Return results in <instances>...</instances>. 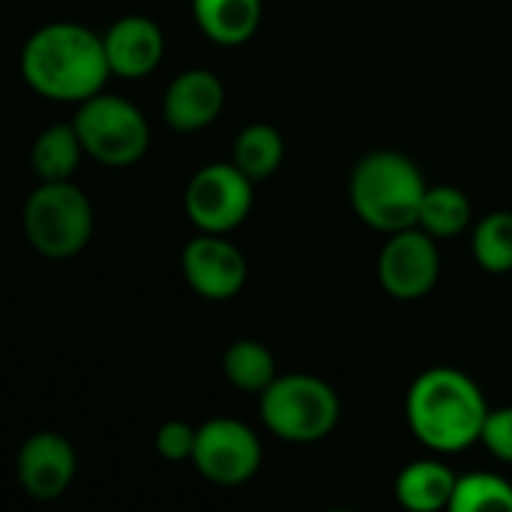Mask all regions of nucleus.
I'll return each mask as SVG.
<instances>
[{
    "mask_svg": "<svg viewBox=\"0 0 512 512\" xmlns=\"http://www.w3.org/2000/svg\"><path fill=\"white\" fill-rule=\"evenodd\" d=\"M426 180L417 162L399 150L366 153L348 183L354 213L381 234H396L420 222Z\"/></svg>",
    "mask_w": 512,
    "mask_h": 512,
    "instance_id": "obj_3",
    "label": "nucleus"
},
{
    "mask_svg": "<svg viewBox=\"0 0 512 512\" xmlns=\"http://www.w3.org/2000/svg\"><path fill=\"white\" fill-rule=\"evenodd\" d=\"M261 420L264 426L288 441V444H315L324 441L342 414L336 390L303 372H291L276 378L264 393H261Z\"/></svg>",
    "mask_w": 512,
    "mask_h": 512,
    "instance_id": "obj_5",
    "label": "nucleus"
},
{
    "mask_svg": "<svg viewBox=\"0 0 512 512\" xmlns=\"http://www.w3.org/2000/svg\"><path fill=\"white\" fill-rule=\"evenodd\" d=\"M198 30L225 48L249 42L264 18V0H192Z\"/></svg>",
    "mask_w": 512,
    "mask_h": 512,
    "instance_id": "obj_14",
    "label": "nucleus"
},
{
    "mask_svg": "<svg viewBox=\"0 0 512 512\" xmlns=\"http://www.w3.org/2000/svg\"><path fill=\"white\" fill-rule=\"evenodd\" d=\"M180 270L186 285L198 297L216 303L237 297L249 276L246 255L228 240V234H207V231H198V237H192L183 246Z\"/></svg>",
    "mask_w": 512,
    "mask_h": 512,
    "instance_id": "obj_10",
    "label": "nucleus"
},
{
    "mask_svg": "<svg viewBox=\"0 0 512 512\" xmlns=\"http://www.w3.org/2000/svg\"><path fill=\"white\" fill-rule=\"evenodd\" d=\"M441 276L438 243L420 225L390 234L378 255V282L396 300L426 297Z\"/></svg>",
    "mask_w": 512,
    "mask_h": 512,
    "instance_id": "obj_9",
    "label": "nucleus"
},
{
    "mask_svg": "<svg viewBox=\"0 0 512 512\" xmlns=\"http://www.w3.org/2000/svg\"><path fill=\"white\" fill-rule=\"evenodd\" d=\"M21 75L33 93L81 105L102 93L114 72L99 33L75 21H51L24 42Z\"/></svg>",
    "mask_w": 512,
    "mask_h": 512,
    "instance_id": "obj_1",
    "label": "nucleus"
},
{
    "mask_svg": "<svg viewBox=\"0 0 512 512\" xmlns=\"http://www.w3.org/2000/svg\"><path fill=\"white\" fill-rule=\"evenodd\" d=\"M195 441H198V426L186 420H168L156 432V453L165 462H189L195 453Z\"/></svg>",
    "mask_w": 512,
    "mask_h": 512,
    "instance_id": "obj_22",
    "label": "nucleus"
},
{
    "mask_svg": "<svg viewBox=\"0 0 512 512\" xmlns=\"http://www.w3.org/2000/svg\"><path fill=\"white\" fill-rule=\"evenodd\" d=\"M480 444L501 462H512V408L489 411Z\"/></svg>",
    "mask_w": 512,
    "mask_h": 512,
    "instance_id": "obj_23",
    "label": "nucleus"
},
{
    "mask_svg": "<svg viewBox=\"0 0 512 512\" xmlns=\"http://www.w3.org/2000/svg\"><path fill=\"white\" fill-rule=\"evenodd\" d=\"M222 372L231 387L243 393H264L279 375H276V357L264 342L255 339H237L222 360Z\"/></svg>",
    "mask_w": 512,
    "mask_h": 512,
    "instance_id": "obj_18",
    "label": "nucleus"
},
{
    "mask_svg": "<svg viewBox=\"0 0 512 512\" xmlns=\"http://www.w3.org/2000/svg\"><path fill=\"white\" fill-rule=\"evenodd\" d=\"M489 411L477 381L453 366H435L417 375L405 399L414 438L441 456L480 444Z\"/></svg>",
    "mask_w": 512,
    "mask_h": 512,
    "instance_id": "obj_2",
    "label": "nucleus"
},
{
    "mask_svg": "<svg viewBox=\"0 0 512 512\" xmlns=\"http://www.w3.org/2000/svg\"><path fill=\"white\" fill-rule=\"evenodd\" d=\"M471 252L477 264L489 273H510L512 270V213L498 210L483 216L471 234Z\"/></svg>",
    "mask_w": 512,
    "mask_h": 512,
    "instance_id": "obj_21",
    "label": "nucleus"
},
{
    "mask_svg": "<svg viewBox=\"0 0 512 512\" xmlns=\"http://www.w3.org/2000/svg\"><path fill=\"white\" fill-rule=\"evenodd\" d=\"M255 201V180L234 162H213L192 174L183 207L189 222L207 234H231L240 228Z\"/></svg>",
    "mask_w": 512,
    "mask_h": 512,
    "instance_id": "obj_7",
    "label": "nucleus"
},
{
    "mask_svg": "<svg viewBox=\"0 0 512 512\" xmlns=\"http://www.w3.org/2000/svg\"><path fill=\"white\" fill-rule=\"evenodd\" d=\"M192 465L216 486H243L261 468V441L246 423L213 417L198 426Z\"/></svg>",
    "mask_w": 512,
    "mask_h": 512,
    "instance_id": "obj_8",
    "label": "nucleus"
},
{
    "mask_svg": "<svg viewBox=\"0 0 512 512\" xmlns=\"http://www.w3.org/2000/svg\"><path fill=\"white\" fill-rule=\"evenodd\" d=\"M225 108V87L222 78L210 69H186L180 72L165 96H162V117L174 132H201L207 129Z\"/></svg>",
    "mask_w": 512,
    "mask_h": 512,
    "instance_id": "obj_12",
    "label": "nucleus"
},
{
    "mask_svg": "<svg viewBox=\"0 0 512 512\" xmlns=\"http://www.w3.org/2000/svg\"><path fill=\"white\" fill-rule=\"evenodd\" d=\"M450 512H512V483L489 471L465 474L456 480Z\"/></svg>",
    "mask_w": 512,
    "mask_h": 512,
    "instance_id": "obj_20",
    "label": "nucleus"
},
{
    "mask_svg": "<svg viewBox=\"0 0 512 512\" xmlns=\"http://www.w3.org/2000/svg\"><path fill=\"white\" fill-rule=\"evenodd\" d=\"M72 123L81 135L84 153L108 168L135 165L150 147V126L141 108L105 90L81 102Z\"/></svg>",
    "mask_w": 512,
    "mask_h": 512,
    "instance_id": "obj_6",
    "label": "nucleus"
},
{
    "mask_svg": "<svg viewBox=\"0 0 512 512\" xmlns=\"http://www.w3.org/2000/svg\"><path fill=\"white\" fill-rule=\"evenodd\" d=\"M78 474V453L69 438L57 432L30 435L15 456V477L33 501H57Z\"/></svg>",
    "mask_w": 512,
    "mask_h": 512,
    "instance_id": "obj_11",
    "label": "nucleus"
},
{
    "mask_svg": "<svg viewBox=\"0 0 512 512\" xmlns=\"http://www.w3.org/2000/svg\"><path fill=\"white\" fill-rule=\"evenodd\" d=\"M24 234L42 258H75L93 237L90 198L72 180H39L24 201Z\"/></svg>",
    "mask_w": 512,
    "mask_h": 512,
    "instance_id": "obj_4",
    "label": "nucleus"
},
{
    "mask_svg": "<svg viewBox=\"0 0 512 512\" xmlns=\"http://www.w3.org/2000/svg\"><path fill=\"white\" fill-rule=\"evenodd\" d=\"M285 159V138L276 126L270 123H249L246 129H240V135L234 138L231 147V162L246 171L255 183L267 180L279 171Z\"/></svg>",
    "mask_w": 512,
    "mask_h": 512,
    "instance_id": "obj_17",
    "label": "nucleus"
},
{
    "mask_svg": "<svg viewBox=\"0 0 512 512\" xmlns=\"http://www.w3.org/2000/svg\"><path fill=\"white\" fill-rule=\"evenodd\" d=\"M471 201L462 189L456 186H429L426 189V198H423V207H420V228L429 231L435 240H444V237H456L462 234L468 225H471Z\"/></svg>",
    "mask_w": 512,
    "mask_h": 512,
    "instance_id": "obj_19",
    "label": "nucleus"
},
{
    "mask_svg": "<svg viewBox=\"0 0 512 512\" xmlns=\"http://www.w3.org/2000/svg\"><path fill=\"white\" fill-rule=\"evenodd\" d=\"M84 156L87 153L75 123H51L36 135L30 165L39 180H72Z\"/></svg>",
    "mask_w": 512,
    "mask_h": 512,
    "instance_id": "obj_16",
    "label": "nucleus"
},
{
    "mask_svg": "<svg viewBox=\"0 0 512 512\" xmlns=\"http://www.w3.org/2000/svg\"><path fill=\"white\" fill-rule=\"evenodd\" d=\"M105 54L111 72L120 78H144L165 57L162 27L147 15H123L105 33Z\"/></svg>",
    "mask_w": 512,
    "mask_h": 512,
    "instance_id": "obj_13",
    "label": "nucleus"
},
{
    "mask_svg": "<svg viewBox=\"0 0 512 512\" xmlns=\"http://www.w3.org/2000/svg\"><path fill=\"white\" fill-rule=\"evenodd\" d=\"M456 474L438 459H417L405 465L396 477V501L405 510L438 512L450 510L456 492Z\"/></svg>",
    "mask_w": 512,
    "mask_h": 512,
    "instance_id": "obj_15",
    "label": "nucleus"
}]
</instances>
